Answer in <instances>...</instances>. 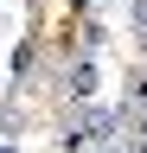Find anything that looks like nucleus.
Masks as SVG:
<instances>
[{
    "label": "nucleus",
    "instance_id": "f03ea898",
    "mask_svg": "<svg viewBox=\"0 0 147 153\" xmlns=\"http://www.w3.org/2000/svg\"><path fill=\"white\" fill-rule=\"evenodd\" d=\"M102 32H109V26H96V19H83V57H90V51L102 45Z\"/></svg>",
    "mask_w": 147,
    "mask_h": 153
},
{
    "label": "nucleus",
    "instance_id": "20e7f679",
    "mask_svg": "<svg viewBox=\"0 0 147 153\" xmlns=\"http://www.w3.org/2000/svg\"><path fill=\"white\" fill-rule=\"evenodd\" d=\"M96 153H128V147H96Z\"/></svg>",
    "mask_w": 147,
    "mask_h": 153
},
{
    "label": "nucleus",
    "instance_id": "f257e3e1",
    "mask_svg": "<svg viewBox=\"0 0 147 153\" xmlns=\"http://www.w3.org/2000/svg\"><path fill=\"white\" fill-rule=\"evenodd\" d=\"M96 83H102L96 57H77V64L64 70V96H77V102H90V96H96Z\"/></svg>",
    "mask_w": 147,
    "mask_h": 153
},
{
    "label": "nucleus",
    "instance_id": "7ed1b4c3",
    "mask_svg": "<svg viewBox=\"0 0 147 153\" xmlns=\"http://www.w3.org/2000/svg\"><path fill=\"white\" fill-rule=\"evenodd\" d=\"M83 7H90V13H102V7H115V0H83Z\"/></svg>",
    "mask_w": 147,
    "mask_h": 153
}]
</instances>
